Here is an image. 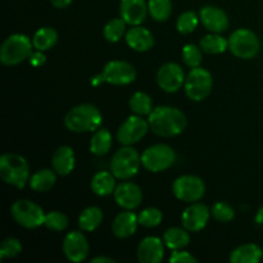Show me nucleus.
<instances>
[{
	"instance_id": "obj_1",
	"label": "nucleus",
	"mask_w": 263,
	"mask_h": 263,
	"mask_svg": "<svg viewBox=\"0 0 263 263\" xmlns=\"http://www.w3.org/2000/svg\"><path fill=\"white\" fill-rule=\"evenodd\" d=\"M151 130L162 138L180 135L186 128V116L174 107H157L148 118Z\"/></svg>"
},
{
	"instance_id": "obj_2",
	"label": "nucleus",
	"mask_w": 263,
	"mask_h": 263,
	"mask_svg": "<svg viewBox=\"0 0 263 263\" xmlns=\"http://www.w3.org/2000/svg\"><path fill=\"white\" fill-rule=\"evenodd\" d=\"M102 113L92 104H80L72 108L64 117V125L72 133H90L102 125Z\"/></svg>"
},
{
	"instance_id": "obj_3",
	"label": "nucleus",
	"mask_w": 263,
	"mask_h": 263,
	"mask_svg": "<svg viewBox=\"0 0 263 263\" xmlns=\"http://www.w3.org/2000/svg\"><path fill=\"white\" fill-rule=\"evenodd\" d=\"M0 177L12 186L23 189L30 181V167L22 156L5 153L0 157Z\"/></svg>"
},
{
	"instance_id": "obj_4",
	"label": "nucleus",
	"mask_w": 263,
	"mask_h": 263,
	"mask_svg": "<svg viewBox=\"0 0 263 263\" xmlns=\"http://www.w3.org/2000/svg\"><path fill=\"white\" fill-rule=\"evenodd\" d=\"M32 48V41L23 33L10 35L0 48V62L4 66H17L21 62L30 58Z\"/></svg>"
},
{
	"instance_id": "obj_5",
	"label": "nucleus",
	"mask_w": 263,
	"mask_h": 263,
	"mask_svg": "<svg viewBox=\"0 0 263 263\" xmlns=\"http://www.w3.org/2000/svg\"><path fill=\"white\" fill-rule=\"evenodd\" d=\"M141 164V157L131 145H123L118 149L110 159V172L116 179L128 180L139 172Z\"/></svg>"
},
{
	"instance_id": "obj_6",
	"label": "nucleus",
	"mask_w": 263,
	"mask_h": 263,
	"mask_svg": "<svg viewBox=\"0 0 263 263\" xmlns=\"http://www.w3.org/2000/svg\"><path fill=\"white\" fill-rule=\"evenodd\" d=\"M185 94L193 102H202L212 91L213 79L210 71L202 67L192 68L185 77Z\"/></svg>"
},
{
	"instance_id": "obj_7",
	"label": "nucleus",
	"mask_w": 263,
	"mask_h": 263,
	"mask_svg": "<svg viewBox=\"0 0 263 263\" xmlns=\"http://www.w3.org/2000/svg\"><path fill=\"white\" fill-rule=\"evenodd\" d=\"M261 43L253 31L239 28L229 37V49L240 59H252L259 53Z\"/></svg>"
},
{
	"instance_id": "obj_8",
	"label": "nucleus",
	"mask_w": 263,
	"mask_h": 263,
	"mask_svg": "<svg viewBox=\"0 0 263 263\" xmlns=\"http://www.w3.org/2000/svg\"><path fill=\"white\" fill-rule=\"evenodd\" d=\"M176 161L175 151L167 144H156L144 151L141 164L151 172H162L168 170Z\"/></svg>"
},
{
	"instance_id": "obj_9",
	"label": "nucleus",
	"mask_w": 263,
	"mask_h": 263,
	"mask_svg": "<svg viewBox=\"0 0 263 263\" xmlns=\"http://www.w3.org/2000/svg\"><path fill=\"white\" fill-rule=\"evenodd\" d=\"M12 217L15 222L25 229H37L44 225L45 213L43 208L27 199L17 200L12 205Z\"/></svg>"
},
{
	"instance_id": "obj_10",
	"label": "nucleus",
	"mask_w": 263,
	"mask_h": 263,
	"mask_svg": "<svg viewBox=\"0 0 263 263\" xmlns=\"http://www.w3.org/2000/svg\"><path fill=\"white\" fill-rule=\"evenodd\" d=\"M172 192L179 200L186 203H195L203 198L205 185L200 177L194 175H184L175 180Z\"/></svg>"
},
{
	"instance_id": "obj_11",
	"label": "nucleus",
	"mask_w": 263,
	"mask_h": 263,
	"mask_svg": "<svg viewBox=\"0 0 263 263\" xmlns=\"http://www.w3.org/2000/svg\"><path fill=\"white\" fill-rule=\"evenodd\" d=\"M99 82H108L110 85H128L135 81L136 69L128 62L125 61H110L105 64L104 71L100 76H98Z\"/></svg>"
},
{
	"instance_id": "obj_12",
	"label": "nucleus",
	"mask_w": 263,
	"mask_h": 263,
	"mask_svg": "<svg viewBox=\"0 0 263 263\" xmlns=\"http://www.w3.org/2000/svg\"><path fill=\"white\" fill-rule=\"evenodd\" d=\"M149 128V122H146L141 116H131L117 130L118 143L122 145H134L146 135Z\"/></svg>"
},
{
	"instance_id": "obj_13",
	"label": "nucleus",
	"mask_w": 263,
	"mask_h": 263,
	"mask_svg": "<svg viewBox=\"0 0 263 263\" xmlns=\"http://www.w3.org/2000/svg\"><path fill=\"white\" fill-rule=\"evenodd\" d=\"M62 249L69 262H82L89 254V243L81 231H72L64 236Z\"/></svg>"
},
{
	"instance_id": "obj_14",
	"label": "nucleus",
	"mask_w": 263,
	"mask_h": 263,
	"mask_svg": "<svg viewBox=\"0 0 263 263\" xmlns=\"http://www.w3.org/2000/svg\"><path fill=\"white\" fill-rule=\"evenodd\" d=\"M157 84L163 91L176 92L185 84L184 69L176 63H166L157 73Z\"/></svg>"
},
{
	"instance_id": "obj_15",
	"label": "nucleus",
	"mask_w": 263,
	"mask_h": 263,
	"mask_svg": "<svg viewBox=\"0 0 263 263\" xmlns=\"http://www.w3.org/2000/svg\"><path fill=\"white\" fill-rule=\"evenodd\" d=\"M211 216L212 215H211V211L207 205L195 202L192 203V205H189L182 212L181 223L187 231L198 233L205 228Z\"/></svg>"
},
{
	"instance_id": "obj_16",
	"label": "nucleus",
	"mask_w": 263,
	"mask_h": 263,
	"mask_svg": "<svg viewBox=\"0 0 263 263\" xmlns=\"http://www.w3.org/2000/svg\"><path fill=\"white\" fill-rule=\"evenodd\" d=\"M115 200L123 210H135L143 202V192L134 182L123 181L116 186Z\"/></svg>"
},
{
	"instance_id": "obj_17",
	"label": "nucleus",
	"mask_w": 263,
	"mask_h": 263,
	"mask_svg": "<svg viewBox=\"0 0 263 263\" xmlns=\"http://www.w3.org/2000/svg\"><path fill=\"white\" fill-rule=\"evenodd\" d=\"M200 22L204 25L207 30L211 32L221 33L228 30L229 17L225 10L213 5H205L199 12Z\"/></svg>"
},
{
	"instance_id": "obj_18",
	"label": "nucleus",
	"mask_w": 263,
	"mask_h": 263,
	"mask_svg": "<svg viewBox=\"0 0 263 263\" xmlns=\"http://www.w3.org/2000/svg\"><path fill=\"white\" fill-rule=\"evenodd\" d=\"M145 0H121L120 14L127 25L140 26L145 21L148 13Z\"/></svg>"
},
{
	"instance_id": "obj_19",
	"label": "nucleus",
	"mask_w": 263,
	"mask_h": 263,
	"mask_svg": "<svg viewBox=\"0 0 263 263\" xmlns=\"http://www.w3.org/2000/svg\"><path fill=\"white\" fill-rule=\"evenodd\" d=\"M163 256V241L157 236H146L139 244L138 259L141 263H159Z\"/></svg>"
},
{
	"instance_id": "obj_20",
	"label": "nucleus",
	"mask_w": 263,
	"mask_h": 263,
	"mask_svg": "<svg viewBox=\"0 0 263 263\" xmlns=\"http://www.w3.org/2000/svg\"><path fill=\"white\" fill-rule=\"evenodd\" d=\"M126 43L135 51H148L153 48L154 37L151 31L140 26H133L126 32Z\"/></svg>"
},
{
	"instance_id": "obj_21",
	"label": "nucleus",
	"mask_w": 263,
	"mask_h": 263,
	"mask_svg": "<svg viewBox=\"0 0 263 263\" xmlns=\"http://www.w3.org/2000/svg\"><path fill=\"white\" fill-rule=\"evenodd\" d=\"M139 225V217L131 210H126L116 216L112 225V231L116 238L126 239L134 235Z\"/></svg>"
},
{
	"instance_id": "obj_22",
	"label": "nucleus",
	"mask_w": 263,
	"mask_h": 263,
	"mask_svg": "<svg viewBox=\"0 0 263 263\" xmlns=\"http://www.w3.org/2000/svg\"><path fill=\"white\" fill-rule=\"evenodd\" d=\"M74 153L71 146L62 145L51 157V167L59 176H67L74 168Z\"/></svg>"
},
{
	"instance_id": "obj_23",
	"label": "nucleus",
	"mask_w": 263,
	"mask_h": 263,
	"mask_svg": "<svg viewBox=\"0 0 263 263\" xmlns=\"http://www.w3.org/2000/svg\"><path fill=\"white\" fill-rule=\"evenodd\" d=\"M262 258V249L257 244H243L234 249L230 254L233 263H258Z\"/></svg>"
},
{
	"instance_id": "obj_24",
	"label": "nucleus",
	"mask_w": 263,
	"mask_h": 263,
	"mask_svg": "<svg viewBox=\"0 0 263 263\" xmlns=\"http://www.w3.org/2000/svg\"><path fill=\"white\" fill-rule=\"evenodd\" d=\"M91 189L99 197L113 194L116 190V176L108 171L98 172L91 180Z\"/></svg>"
},
{
	"instance_id": "obj_25",
	"label": "nucleus",
	"mask_w": 263,
	"mask_h": 263,
	"mask_svg": "<svg viewBox=\"0 0 263 263\" xmlns=\"http://www.w3.org/2000/svg\"><path fill=\"white\" fill-rule=\"evenodd\" d=\"M55 181H57V172L54 171V170L51 171V170L49 168H44V170H40V171L35 172V174L31 176L28 184H30L31 189H32L33 192L44 193L50 190L51 187L54 186V184H55Z\"/></svg>"
},
{
	"instance_id": "obj_26",
	"label": "nucleus",
	"mask_w": 263,
	"mask_h": 263,
	"mask_svg": "<svg viewBox=\"0 0 263 263\" xmlns=\"http://www.w3.org/2000/svg\"><path fill=\"white\" fill-rule=\"evenodd\" d=\"M163 241L167 248H170L171 251H179V249H184L185 247L189 246L190 235L185 228H171L164 233Z\"/></svg>"
},
{
	"instance_id": "obj_27",
	"label": "nucleus",
	"mask_w": 263,
	"mask_h": 263,
	"mask_svg": "<svg viewBox=\"0 0 263 263\" xmlns=\"http://www.w3.org/2000/svg\"><path fill=\"white\" fill-rule=\"evenodd\" d=\"M103 221V212L99 207H87L80 213L79 226L82 231L97 230Z\"/></svg>"
},
{
	"instance_id": "obj_28",
	"label": "nucleus",
	"mask_w": 263,
	"mask_h": 263,
	"mask_svg": "<svg viewBox=\"0 0 263 263\" xmlns=\"http://www.w3.org/2000/svg\"><path fill=\"white\" fill-rule=\"evenodd\" d=\"M58 41V32L51 27H41L32 37L33 48L36 50L45 51L53 48Z\"/></svg>"
},
{
	"instance_id": "obj_29",
	"label": "nucleus",
	"mask_w": 263,
	"mask_h": 263,
	"mask_svg": "<svg viewBox=\"0 0 263 263\" xmlns=\"http://www.w3.org/2000/svg\"><path fill=\"white\" fill-rule=\"evenodd\" d=\"M112 148V135L107 128H99L90 141V152L94 156L102 157Z\"/></svg>"
},
{
	"instance_id": "obj_30",
	"label": "nucleus",
	"mask_w": 263,
	"mask_h": 263,
	"mask_svg": "<svg viewBox=\"0 0 263 263\" xmlns=\"http://www.w3.org/2000/svg\"><path fill=\"white\" fill-rule=\"evenodd\" d=\"M200 48L207 54H221L229 48V40L218 33H211L200 40Z\"/></svg>"
},
{
	"instance_id": "obj_31",
	"label": "nucleus",
	"mask_w": 263,
	"mask_h": 263,
	"mask_svg": "<svg viewBox=\"0 0 263 263\" xmlns=\"http://www.w3.org/2000/svg\"><path fill=\"white\" fill-rule=\"evenodd\" d=\"M130 109L138 116H149L153 110V103L151 97L143 91H138L130 98Z\"/></svg>"
},
{
	"instance_id": "obj_32",
	"label": "nucleus",
	"mask_w": 263,
	"mask_h": 263,
	"mask_svg": "<svg viewBox=\"0 0 263 263\" xmlns=\"http://www.w3.org/2000/svg\"><path fill=\"white\" fill-rule=\"evenodd\" d=\"M148 10L153 20L164 22L168 20L172 13V2L171 0H149Z\"/></svg>"
},
{
	"instance_id": "obj_33",
	"label": "nucleus",
	"mask_w": 263,
	"mask_h": 263,
	"mask_svg": "<svg viewBox=\"0 0 263 263\" xmlns=\"http://www.w3.org/2000/svg\"><path fill=\"white\" fill-rule=\"evenodd\" d=\"M126 25H127V23H126L122 18L110 20L109 22L105 25L104 31H103L105 40L109 41V43H117L118 40H121V37H122L123 33H125Z\"/></svg>"
},
{
	"instance_id": "obj_34",
	"label": "nucleus",
	"mask_w": 263,
	"mask_h": 263,
	"mask_svg": "<svg viewBox=\"0 0 263 263\" xmlns=\"http://www.w3.org/2000/svg\"><path fill=\"white\" fill-rule=\"evenodd\" d=\"M139 217V225L144 226V228H157L158 225H161L162 220H163V213L158 210V208H145L144 211H141Z\"/></svg>"
},
{
	"instance_id": "obj_35",
	"label": "nucleus",
	"mask_w": 263,
	"mask_h": 263,
	"mask_svg": "<svg viewBox=\"0 0 263 263\" xmlns=\"http://www.w3.org/2000/svg\"><path fill=\"white\" fill-rule=\"evenodd\" d=\"M198 23H199V20H198V15L195 14V12L187 10V12L182 13L177 18L176 27L180 33H182V35H189V33H192L197 28Z\"/></svg>"
},
{
	"instance_id": "obj_36",
	"label": "nucleus",
	"mask_w": 263,
	"mask_h": 263,
	"mask_svg": "<svg viewBox=\"0 0 263 263\" xmlns=\"http://www.w3.org/2000/svg\"><path fill=\"white\" fill-rule=\"evenodd\" d=\"M68 217L64 213L53 211V212L45 215L44 226L51 231H63L68 228Z\"/></svg>"
},
{
	"instance_id": "obj_37",
	"label": "nucleus",
	"mask_w": 263,
	"mask_h": 263,
	"mask_svg": "<svg viewBox=\"0 0 263 263\" xmlns=\"http://www.w3.org/2000/svg\"><path fill=\"white\" fill-rule=\"evenodd\" d=\"M211 215L218 222H230L235 217V211L230 204L225 202H218L211 210Z\"/></svg>"
},
{
	"instance_id": "obj_38",
	"label": "nucleus",
	"mask_w": 263,
	"mask_h": 263,
	"mask_svg": "<svg viewBox=\"0 0 263 263\" xmlns=\"http://www.w3.org/2000/svg\"><path fill=\"white\" fill-rule=\"evenodd\" d=\"M182 61L190 68L200 67L202 63V51L194 44H187L182 48Z\"/></svg>"
},
{
	"instance_id": "obj_39",
	"label": "nucleus",
	"mask_w": 263,
	"mask_h": 263,
	"mask_svg": "<svg viewBox=\"0 0 263 263\" xmlns=\"http://www.w3.org/2000/svg\"><path fill=\"white\" fill-rule=\"evenodd\" d=\"M22 252V244L15 238H7L0 247V259L14 258Z\"/></svg>"
},
{
	"instance_id": "obj_40",
	"label": "nucleus",
	"mask_w": 263,
	"mask_h": 263,
	"mask_svg": "<svg viewBox=\"0 0 263 263\" xmlns=\"http://www.w3.org/2000/svg\"><path fill=\"white\" fill-rule=\"evenodd\" d=\"M170 262L171 263H193L197 262V258L194 256L189 253V252H185L179 249V251H172L171 257H170Z\"/></svg>"
},
{
	"instance_id": "obj_41",
	"label": "nucleus",
	"mask_w": 263,
	"mask_h": 263,
	"mask_svg": "<svg viewBox=\"0 0 263 263\" xmlns=\"http://www.w3.org/2000/svg\"><path fill=\"white\" fill-rule=\"evenodd\" d=\"M28 59H30V63L32 64L33 67L43 66V64L46 62V57L44 55L43 51H40V50L35 51V53H31L30 58Z\"/></svg>"
},
{
	"instance_id": "obj_42",
	"label": "nucleus",
	"mask_w": 263,
	"mask_h": 263,
	"mask_svg": "<svg viewBox=\"0 0 263 263\" xmlns=\"http://www.w3.org/2000/svg\"><path fill=\"white\" fill-rule=\"evenodd\" d=\"M72 2H73V0H50V3L53 4V7L58 8V9L67 8Z\"/></svg>"
},
{
	"instance_id": "obj_43",
	"label": "nucleus",
	"mask_w": 263,
	"mask_h": 263,
	"mask_svg": "<svg viewBox=\"0 0 263 263\" xmlns=\"http://www.w3.org/2000/svg\"><path fill=\"white\" fill-rule=\"evenodd\" d=\"M91 263H115V259L108 258V257L98 256V257H95V258L91 259Z\"/></svg>"
},
{
	"instance_id": "obj_44",
	"label": "nucleus",
	"mask_w": 263,
	"mask_h": 263,
	"mask_svg": "<svg viewBox=\"0 0 263 263\" xmlns=\"http://www.w3.org/2000/svg\"><path fill=\"white\" fill-rule=\"evenodd\" d=\"M254 221H256V223H258V225H262L263 223V207L258 210L256 217H254Z\"/></svg>"
},
{
	"instance_id": "obj_45",
	"label": "nucleus",
	"mask_w": 263,
	"mask_h": 263,
	"mask_svg": "<svg viewBox=\"0 0 263 263\" xmlns=\"http://www.w3.org/2000/svg\"><path fill=\"white\" fill-rule=\"evenodd\" d=\"M262 258H263V249H262Z\"/></svg>"
}]
</instances>
